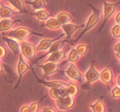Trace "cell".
<instances>
[{
  "label": "cell",
  "mask_w": 120,
  "mask_h": 112,
  "mask_svg": "<svg viewBox=\"0 0 120 112\" xmlns=\"http://www.w3.org/2000/svg\"><path fill=\"white\" fill-rule=\"evenodd\" d=\"M6 54V50L2 47L0 46V58H2V57H4L5 55Z\"/></svg>",
  "instance_id": "obj_34"
},
{
  "label": "cell",
  "mask_w": 120,
  "mask_h": 112,
  "mask_svg": "<svg viewBox=\"0 0 120 112\" xmlns=\"http://www.w3.org/2000/svg\"><path fill=\"white\" fill-rule=\"evenodd\" d=\"M29 68V66L25 63V61H23V57H22V55H20L19 56V64L18 65V71L19 73V80L17 84L15 86V89H16V88L18 87V86L19 85L20 83H21V79L22 78V76L23 74Z\"/></svg>",
  "instance_id": "obj_6"
},
{
  "label": "cell",
  "mask_w": 120,
  "mask_h": 112,
  "mask_svg": "<svg viewBox=\"0 0 120 112\" xmlns=\"http://www.w3.org/2000/svg\"><path fill=\"white\" fill-rule=\"evenodd\" d=\"M33 72L34 73V75H35V77H36V78L37 79L38 82L41 83V84H42L43 85H45V86H48L49 88H57V89H60V88L63 87V86H66L68 84H66V83L60 81H53V82H46L44 81V80H42V79H40L39 78H38L37 77V76L36 75V74L34 72V70H32Z\"/></svg>",
  "instance_id": "obj_10"
},
{
  "label": "cell",
  "mask_w": 120,
  "mask_h": 112,
  "mask_svg": "<svg viewBox=\"0 0 120 112\" xmlns=\"http://www.w3.org/2000/svg\"><path fill=\"white\" fill-rule=\"evenodd\" d=\"M103 96L100 98L99 100L97 103L92 105H90V107L93 108L94 112H105V107L104 105H103L102 100L103 99Z\"/></svg>",
  "instance_id": "obj_19"
},
{
  "label": "cell",
  "mask_w": 120,
  "mask_h": 112,
  "mask_svg": "<svg viewBox=\"0 0 120 112\" xmlns=\"http://www.w3.org/2000/svg\"><path fill=\"white\" fill-rule=\"evenodd\" d=\"M8 1L19 10V13H25V14L28 13L25 7L24 2L23 0H8Z\"/></svg>",
  "instance_id": "obj_16"
},
{
  "label": "cell",
  "mask_w": 120,
  "mask_h": 112,
  "mask_svg": "<svg viewBox=\"0 0 120 112\" xmlns=\"http://www.w3.org/2000/svg\"><path fill=\"white\" fill-rule=\"evenodd\" d=\"M100 77L102 80L107 84H109L111 82L112 79V74L110 69L106 68L100 74Z\"/></svg>",
  "instance_id": "obj_17"
},
{
  "label": "cell",
  "mask_w": 120,
  "mask_h": 112,
  "mask_svg": "<svg viewBox=\"0 0 120 112\" xmlns=\"http://www.w3.org/2000/svg\"><path fill=\"white\" fill-rule=\"evenodd\" d=\"M50 94H51L53 98H57V97H58L59 96V89L57 88H52L50 89Z\"/></svg>",
  "instance_id": "obj_32"
},
{
  "label": "cell",
  "mask_w": 120,
  "mask_h": 112,
  "mask_svg": "<svg viewBox=\"0 0 120 112\" xmlns=\"http://www.w3.org/2000/svg\"><path fill=\"white\" fill-rule=\"evenodd\" d=\"M22 53L26 58L32 60L35 57V47L34 44L23 42L21 44Z\"/></svg>",
  "instance_id": "obj_5"
},
{
  "label": "cell",
  "mask_w": 120,
  "mask_h": 112,
  "mask_svg": "<svg viewBox=\"0 0 120 112\" xmlns=\"http://www.w3.org/2000/svg\"><path fill=\"white\" fill-rule=\"evenodd\" d=\"M35 15H36L38 18L39 19L41 20H46L48 19V18L50 16V14H48L46 12L44 11L43 10H39L38 12H37L36 13H35L34 14Z\"/></svg>",
  "instance_id": "obj_25"
},
{
  "label": "cell",
  "mask_w": 120,
  "mask_h": 112,
  "mask_svg": "<svg viewBox=\"0 0 120 112\" xmlns=\"http://www.w3.org/2000/svg\"><path fill=\"white\" fill-rule=\"evenodd\" d=\"M66 86L68 89L69 95L71 96H76L77 94L79 89L78 87L75 84L70 82L69 84L67 85Z\"/></svg>",
  "instance_id": "obj_22"
},
{
  "label": "cell",
  "mask_w": 120,
  "mask_h": 112,
  "mask_svg": "<svg viewBox=\"0 0 120 112\" xmlns=\"http://www.w3.org/2000/svg\"><path fill=\"white\" fill-rule=\"evenodd\" d=\"M94 61H93L91 63V65L90 68L89 69V71L86 74V77L87 79V83L84 84L83 86H82V88H84V89L89 88L88 86L90 85L91 82L97 80L100 78V74L97 72L94 68Z\"/></svg>",
  "instance_id": "obj_3"
},
{
  "label": "cell",
  "mask_w": 120,
  "mask_h": 112,
  "mask_svg": "<svg viewBox=\"0 0 120 112\" xmlns=\"http://www.w3.org/2000/svg\"><path fill=\"white\" fill-rule=\"evenodd\" d=\"M115 50H116V51H117V52H120V43H118V44H117V45L115 46V48H114Z\"/></svg>",
  "instance_id": "obj_37"
},
{
  "label": "cell",
  "mask_w": 120,
  "mask_h": 112,
  "mask_svg": "<svg viewBox=\"0 0 120 112\" xmlns=\"http://www.w3.org/2000/svg\"><path fill=\"white\" fill-rule=\"evenodd\" d=\"M71 16L67 13H61L57 16V19L61 24H66L71 20Z\"/></svg>",
  "instance_id": "obj_20"
},
{
  "label": "cell",
  "mask_w": 120,
  "mask_h": 112,
  "mask_svg": "<svg viewBox=\"0 0 120 112\" xmlns=\"http://www.w3.org/2000/svg\"><path fill=\"white\" fill-rule=\"evenodd\" d=\"M65 72H66L68 75L71 77V78L78 80L81 84L83 83V80H82L80 72H79L78 69L75 66V65L71 63L70 64V68L68 70H66Z\"/></svg>",
  "instance_id": "obj_7"
},
{
  "label": "cell",
  "mask_w": 120,
  "mask_h": 112,
  "mask_svg": "<svg viewBox=\"0 0 120 112\" xmlns=\"http://www.w3.org/2000/svg\"><path fill=\"white\" fill-rule=\"evenodd\" d=\"M65 34L63 33L62 35H60L59 36H58L57 37H56L55 39L52 40H49V39H45L42 40V42L40 43L39 45L36 48V50L37 51H41V50H45L47 49H49L50 47V46L53 43H54L55 42L57 41V40H59V38H60L61 37H62L63 36H64Z\"/></svg>",
  "instance_id": "obj_11"
},
{
  "label": "cell",
  "mask_w": 120,
  "mask_h": 112,
  "mask_svg": "<svg viewBox=\"0 0 120 112\" xmlns=\"http://www.w3.org/2000/svg\"><path fill=\"white\" fill-rule=\"evenodd\" d=\"M21 112H30V111H29V106H25V107H23V108L21 109Z\"/></svg>",
  "instance_id": "obj_35"
},
{
  "label": "cell",
  "mask_w": 120,
  "mask_h": 112,
  "mask_svg": "<svg viewBox=\"0 0 120 112\" xmlns=\"http://www.w3.org/2000/svg\"><path fill=\"white\" fill-rule=\"evenodd\" d=\"M84 26V24H83L80 26H76L75 24H62V28L65 32L66 34L67 35V37L66 39L68 40V42H69V40L71 38V35H73L74 32L77 30V29L80 28H83Z\"/></svg>",
  "instance_id": "obj_8"
},
{
  "label": "cell",
  "mask_w": 120,
  "mask_h": 112,
  "mask_svg": "<svg viewBox=\"0 0 120 112\" xmlns=\"http://www.w3.org/2000/svg\"><path fill=\"white\" fill-rule=\"evenodd\" d=\"M112 94H113V96L114 98H119L120 96V88L119 87H116L112 91Z\"/></svg>",
  "instance_id": "obj_33"
},
{
  "label": "cell",
  "mask_w": 120,
  "mask_h": 112,
  "mask_svg": "<svg viewBox=\"0 0 120 112\" xmlns=\"http://www.w3.org/2000/svg\"><path fill=\"white\" fill-rule=\"evenodd\" d=\"M120 14H118V15H117V18H116V21H117V23H118V24H120Z\"/></svg>",
  "instance_id": "obj_38"
},
{
  "label": "cell",
  "mask_w": 120,
  "mask_h": 112,
  "mask_svg": "<svg viewBox=\"0 0 120 112\" xmlns=\"http://www.w3.org/2000/svg\"><path fill=\"white\" fill-rule=\"evenodd\" d=\"M66 52V51L63 52V51H59V50L52 52L51 55L49 57V58L46 60V63H48V62H53V63H57V62L62 60L64 57H65Z\"/></svg>",
  "instance_id": "obj_13"
},
{
  "label": "cell",
  "mask_w": 120,
  "mask_h": 112,
  "mask_svg": "<svg viewBox=\"0 0 120 112\" xmlns=\"http://www.w3.org/2000/svg\"><path fill=\"white\" fill-rule=\"evenodd\" d=\"M64 104L67 109H69V108H71L73 107V106L74 105V100L71 96L68 95L64 97Z\"/></svg>",
  "instance_id": "obj_24"
},
{
  "label": "cell",
  "mask_w": 120,
  "mask_h": 112,
  "mask_svg": "<svg viewBox=\"0 0 120 112\" xmlns=\"http://www.w3.org/2000/svg\"><path fill=\"white\" fill-rule=\"evenodd\" d=\"M20 14V13L13 11L11 8L5 7L4 5H2L1 10H0V15H1V17L3 18H9L14 14Z\"/></svg>",
  "instance_id": "obj_15"
},
{
  "label": "cell",
  "mask_w": 120,
  "mask_h": 112,
  "mask_svg": "<svg viewBox=\"0 0 120 112\" xmlns=\"http://www.w3.org/2000/svg\"><path fill=\"white\" fill-rule=\"evenodd\" d=\"M89 5L90 6V7L92 8L93 10V15L90 16V18H89V21H88L87 23L86 24V26L85 27V28H84V30H83L82 33H81L80 36H79L75 40L73 41V42H74L75 43H77V41L83 36V35H84V34L86 32L89 31V30H90L94 26L96 25V23L98 22V20H99V16L101 12L100 10L99 9L96 8L95 7H94L93 6L91 5L90 4H89Z\"/></svg>",
  "instance_id": "obj_2"
},
{
  "label": "cell",
  "mask_w": 120,
  "mask_h": 112,
  "mask_svg": "<svg viewBox=\"0 0 120 112\" xmlns=\"http://www.w3.org/2000/svg\"><path fill=\"white\" fill-rule=\"evenodd\" d=\"M59 93L60 96H62L63 97H66L67 96L69 95L68 89L66 86H63V87L59 89Z\"/></svg>",
  "instance_id": "obj_30"
},
{
  "label": "cell",
  "mask_w": 120,
  "mask_h": 112,
  "mask_svg": "<svg viewBox=\"0 0 120 112\" xmlns=\"http://www.w3.org/2000/svg\"><path fill=\"white\" fill-rule=\"evenodd\" d=\"M61 25L62 24L59 22L57 19H52L49 20L47 22L46 24H45L46 26L53 29H58L61 26Z\"/></svg>",
  "instance_id": "obj_23"
},
{
  "label": "cell",
  "mask_w": 120,
  "mask_h": 112,
  "mask_svg": "<svg viewBox=\"0 0 120 112\" xmlns=\"http://www.w3.org/2000/svg\"><path fill=\"white\" fill-rule=\"evenodd\" d=\"M117 57H118V58H120V52H118V53L117 54Z\"/></svg>",
  "instance_id": "obj_40"
},
{
  "label": "cell",
  "mask_w": 120,
  "mask_h": 112,
  "mask_svg": "<svg viewBox=\"0 0 120 112\" xmlns=\"http://www.w3.org/2000/svg\"><path fill=\"white\" fill-rule=\"evenodd\" d=\"M2 66H1V65L0 64V72H2Z\"/></svg>",
  "instance_id": "obj_39"
},
{
  "label": "cell",
  "mask_w": 120,
  "mask_h": 112,
  "mask_svg": "<svg viewBox=\"0 0 120 112\" xmlns=\"http://www.w3.org/2000/svg\"><path fill=\"white\" fill-rule=\"evenodd\" d=\"M41 101L38 102L34 103L32 104L29 107V111L31 112H37L38 111L39 108V105Z\"/></svg>",
  "instance_id": "obj_29"
},
{
  "label": "cell",
  "mask_w": 120,
  "mask_h": 112,
  "mask_svg": "<svg viewBox=\"0 0 120 112\" xmlns=\"http://www.w3.org/2000/svg\"><path fill=\"white\" fill-rule=\"evenodd\" d=\"M45 0H35V1H33V2L26 1V3L31 5L34 9H39L45 7Z\"/></svg>",
  "instance_id": "obj_21"
},
{
  "label": "cell",
  "mask_w": 120,
  "mask_h": 112,
  "mask_svg": "<svg viewBox=\"0 0 120 112\" xmlns=\"http://www.w3.org/2000/svg\"><path fill=\"white\" fill-rule=\"evenodd\" d=\"M88 48H89V47H87V46L80 45L77 47L76 50L77 51L79 55H83L86 52Z\"/></svg>",
  "instance_id": "obj_28"
},
{
  "label": "cell",
  "mask_w": 120,
  "mask_h": 112,
  "mask_svg": "<svg viewBox=\"0 0 120 112\" xmlns=\"http://www.w3.org/2000/svg\"><path fill=\"white\" fill-rule=\"evenodd\" d=\"M118 85H120V77H118Z\"/></svg>",
  "instance_id": "obj_41"
},
{
  "label": "cell",
  "mask_w": 120,
  "mask_h": 112,
  "mask_svg": "<svg viewBox=\"0 0 120 112\" xmlns=\"http://www.w3.org/2000/svg\"><path fill=\"white\" fill-rule=\"evenodd\" d=\"M2 39L7 42V44H8V46H9V48H10L11 50L13 51V52L14 53V54L18 55L19 54V45L15 40L11 39V38H8V37H4V36H3V37H2Z\"/></svg>",
  "instance_id": "obj_14"
},
{
  "label": "cell",
  "mask_w": 120,
  "mask_h": 112,
  "mask_svg": "<svg viewBox=\"0 0 120 112\" xmlns=\"http://www.w3.org/2000/svg\"><path fill=\"white\" fill-rule=\"evenodd\" d=\"M66 42H68V40H67L65 38L64 40L57 41L56 42H55L54 43H53L50 46V49H49V51H48L46 54L43 55L42 57H40L39 58H38V59L36 60V61H38L39 60L41 59V58H42L43 57H45L46 55L49 54H51L52 52H55V51H58V50H60L61 49V48L63 47V46L64 45V43H65Z\"/></svg>",
  "instance_id": "obj_12"
},
{
  "label": "cell",
  "mask_w": 120,
  "mask_h": 112,
  "mask_svg": "<svg viewBox=\"0 0 120 112\" xmlns=\"http://www.w3.org/2000/svg\"><path fill=\"white\" fill-rule=\"evenodd\" d=\"M56 99H57V105L58 106V107H59L60 108L63 110H68L66 108L64 104V97H63L62 96L59 95L58 97H57Z\"/></svg>",
  "instance_id": "obj_27"
},
{
  "label": "cell",
  "mask_w": 120,
  "mask_h": 112,
  "mask_svg": "<svg viewBox=\"0 0 120 112\" xmlns=\"http://www.w3.org/2000/svg\"><path fill=\"white\" fill-rule=\"evenodd\" d=\"M79 54L77 53V51L75 49H72L69 55V59L68 60L71 62H76L79 59Z\"/></svg>",
  "instance_id": "obj_26"
},
{
  "label": "cell",
  "mask_w": 120,
  "mask_h": 112,
  "mask_svg": "<svg viewBox=\"0 0 120 112\" xmlns=\"http://www.w3.org/2000/svg\"><path fill=\"white\" fill-rule=\"evenodd\" d=\"M21 21H12L11 20L8 19H5L0 22V32L5 31V30H8L12 26L13 24L15 22H19Z\"/></svg>",
  "instance_id": "obj_18"
},
{
  "label": "cell",
  "mask_w": 120,
  "mask_h": 112,
  "mask_svg": "<svg viewBox=\"0 0 120 112\" xmlns=\"http://www.w3.org/2000/svg\"><path fill=\"white\" fill-rule=\"evenodd\" d=\"M104 18L103 21V24L100 27L99 30V32H100L105 26V23L107 22L108 19L110 18V16L112 15L115 10V8L117 7V5L120 4V2H117L116 4H108L105 1H104Z\"/></svg>",
  "instance_id": "obj_4"
},
{
  "label": "cell",
  "mask_w": 120,
  "mask_h": 112,
  "mask_svg": "<svg viewBox=\"0 0 120 112\" xmlns=\"http://www.w3.org/2000/svg\"><path fill=\"white\" fill-rule=\"evenodd\" d=\"M120 24H118V25H116V26L112 28V33H113L114 36L115 37H119L120 36Z\"/></svg>",
  "instance_id": "obj_31"
},
{
  "label": "cell",
  "mask_w": 120,
  "mask_h": 112,
  "mask_svg": "<svg viewBox=\"0 0 120 112\" xmlns=\"http://www.w3.org/2000/svg\"><path fill=\"white\" fill-rule=\"evenodd\" d=\"M43 112H55V110H53L52 108H45L43 110Z\"/></svg>",
  "instance_id": "obj_36"
},
{
  "label": "cell",
  "mask_w": 120,
  "mask_h": 112,
  "mask_svg": "<svg viewBox=\"0 0 120 112\" xmlns=\"http://www.w3.org/2000/svg\"><path fill=\"white\" fill-rule=\"evenodd\" d=\"M4 35H7L8 36H11L19 40H23L28 38L29 36L31 35H38L39 36H43V35L42 34L38 33L35 32L34 31L29 30V29H26L25 28H18L16 30H12L8 33H4Z\"/></svg>",
  "instance_id": "obj_1"
},
{
  "label": "cell",
  "mask_w": 120,
  "mask_h": 112,
  "mask_svg": "<svg viewBox=\"0 0 120 112\" xmlns=\"http://www.w3.org/2000/svg\"><path fill=\"white\" fill-rule=\"evenodd\" d=\"M38 66L43 69L46 76H48L58 71V65L53 62H48V63L45 65H38Z\"/></svg>",
  "instance_id": "obj_9"
}]
</instances>
